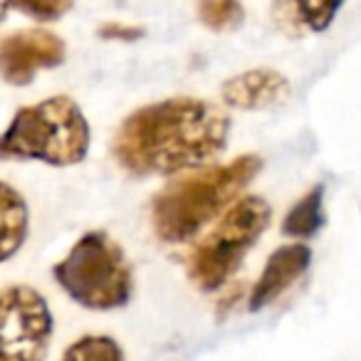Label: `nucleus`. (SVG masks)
Returning a JSON list of instances; mask_svg holds the SVG:
<instances>
[{
	"label": "nucleus",
	"mask_w": 361,
	"mask_h": 361,
	"mask_svg": "<svg viewBox=\"0 0 361 361\" xmlns=\"http://www.w3.org/2000/svg\"><path fill=\"white\" fill-rule=\"evenodd\" d=\"M231 114L198 97H171L139 106L111 141L116 164L134 176H176L226 151Z\"/></svg>",
	"instance_id": "1"
},
{
	"label": "nucleus",
	"mask_w": 361,
	"mask_h": 361,
	"mask_svg": "<svg viewBox=\"0 0 361 361\" xmlns=\"http://www.w3.org/2000/svg\"><path fill=\"white\" fill-rule=\"evenodd\" d=\"M260 169V156L243 154L228 164L206 169L198 166L193 173L171 180L151 201V226L159 240H191L213 218L223 216V211L240 198Z\"/></svg>",
	"instance_id": "2"
},
{
	"label": "nucleus",
	"mask_w": 361,
	"mask_h": 361,
	"mask_svg": "<svg viewBox=\"0 0 361 361\" xmlns=\"http://www.w3.org/2000/svg\"><path fill=\"white\" fill-rule=\"evenodd\" d=\"M90 141V121L80 104L65 94H55L16 111L0 134V161L75 166L87 159Z\"/></svg>",
	"instance_id": "3"
},
{
	"label": "nucleus",
	"mask_w": 361,
	"mask_h": 361,
	"mask_svg": "<svg viewBox=\"0 0 361 361\" xmlns=\"http://www.w3.org/2000/svg\"><path fill=\"white\" fill-rule=\"evenodd\" d=\"M57 285L85 310H119L134 295V272L121 245L104 231L85 233L52 267Z\"/></svg>",
	"instance_id": "4"
},
{
	"label": "nucleus",
	"mask_w": 361,
	"mask_h": 361,
	"mask_svg": "<svg viewBox=\"0 0 361 361\" xmlns=\"http://www.w3.org/2000/svg\"><path fill=\"white\" fill-rule=\"evenodd\" d=\"M272 208L265 198L245 196L228 206L218 226L188 255V277L201 292H218L267 231Z\"/></svg>",
	"instance_id": "5"
},
{
	"label": "nucleus",
	"mask_w": 361,
	"mask_h": 361,
	"mask_svg": "<svg viewBox=\"0 0 361 361\" xmlns=\"http://www.w3.org/2000/svg\"><path fill=\"white\" fill-rule=\"evenodd\" d=\"M55 319L47 300L27 285L0 290V361H42Z\"/></svg>",
	"instance_id": "6"
},
{
	"label": "nucleus",
	"mask_w": 361,
	"mask_h": 361,
	"mask_svg": "<svg viewBox=\"0 0 361 361\" xmlns=\"http://www.w3.org/2000/svg\"><path fill=\"white\" fill-rule=\"evenodd\" d=\"M67 47L55 32L30 27L16 30L0 40V80L13 87H25L37 72L62 65Z\"/></svg>",
	"instance_id": "7"
},
{
	"label": "nucleus",
	"mask_w": 361,
	"mask_h": 361,
	"mask_svg": "<svg viewBox=\"0 0 361 361\" xmlns=\"http://www.w3.org/2000/svg\"><path fill=\"white\" fill-rule=\"evenodd\" d=\"M290 94V80L270 67H255V70L240 72V75L226 80L221 87L223 104L243 111L275 109V106L285 104Z\"/></svg>",
	"instance_id": "8"
},
{
	"label": "nucleus",
	"mask_w": 361,
	"mask_h": 361,
	"mask_svg": "<svg viewBox=\"0 0 361 361\" xmlns=\"http://www.w3.org/2000/svg\"><path fill=\"white\" fill-rule=\"evenodd\" d=\"M312 262V250L305 243H292L282 245L267 257V265L262 275L257 277L255 287L250 292V310L260 312L270 307L277 297H282L302 275L307 272Z\"/></svg>",
	"instance_id": "9"
},
{
	"label": "nucleus",
	"mask_w": 361,
	"mask_h": 361,
	"mask_svg": "<svg viewBox=\"0 0 361 361\" xmlns=\"http://www.w3.org/2000/svg\"><path fill=\"white\" fill-rule=\"evenodd\" d=\"M344 0H275L272 23L282 32L300 37L302 32H324L339 16Z\"/></svg>",
	"instance_id": "10"
},
{
	"label": "nucleus",
	"mask_w": 361,
	"mask_h": 361,
	"mask_svg": "<svg viewBox=\"0 0 361 361\" xmlns=\"http://www.w3.org/2000/svg\"><path fill=\"white\" fill-rule=\"evenodd\" d=\"M30 211L20 191L0 180V262L11 260L27 240Z\"/></svg>",
	"instance_id": "11"
},
{
	"label": "nucleus",
	"mask_w": 361,
	"mask_h": 361,
	"mask_svg": "<svg viewBox=\"0 0 361 361\" xmlns=\"http://www.w3.org/2000/svg\"><path fill=\"white\" fill-rule=\"evenodd\" d=\"M324 226V186H314L300 198L282 221V233L290 238H312Z\"/></svg>",
	"instance_id": "12"
},
{
	"label": "nucleus",
	"mask_w": 361,
	"mask_h": 361,
	"mask_svg": "<svg viewBox=\"0 0 361 361\" xmlns=\"http://www.w3.org/2000/svg\"><path fill=\"white\" fill-rule=\"evenodd\" d=\"M198 20L211 32H233L245 20V8L240 0H198Z\"/></svg>",
	"instance_id": "13"
},
{
	"label": "nucleus",
	"mask_w": 361,
	"mask_h": 361,
	"mask_svg": "<svg viewBox=\"0 0 361 361\" xmlns=\"http://www.w3.org/2000/svg\"><path fill=\"white\" fill-rule=\"evenodd\" d=\"M60 361H124V351L111 336L90 334L70 344Z\"/></svg>",
	"instance_id": "14"
},
{
	"label": "nucleus",
	"mask_w": 361,
	"mask_h": 361,
	"mask_svg": "<svg viewBox=\"0 0 361 361\" xmlns=\"http://www.w3.org/2000/svg\"><path fill=\"white\" fill-rule=\"evenodd\" d=\"M75 0H13V8L37 23H55L72 11Z\"/></svg>",
	"instance_id": "15"
},
{
	"label": "nucleus",
	"mask_w": 361,
	"mask_h": 361,
	"mask_svg": "<svg viewBox=\"0 0 361 361\" xmlns=\"http://www.w3.org/2000/svg\"><path fill=\"white\" fill-rule=\"evenodd\" d=\"M97 35L102 40H119V42H134L144 35V27H136V25H121V23H104L99 25Z\"/></svg>",
	"instance_id": "16"
},
{
	"label": "nucleus",
	"mask_w": 361,
	"mask_h": 361,
	"mask_svg": "<svg viewBox=\"0 0 361 361\" xmlns=\"http://www.w3.org/2000/svg\"><path fill=\"white\" fill-rule=\"evenodd\" d=\"M11 8H13V0H0V25H3V20L8 18Z\"/></svg>",
	"instance_id": "17"
}]
</instances>
